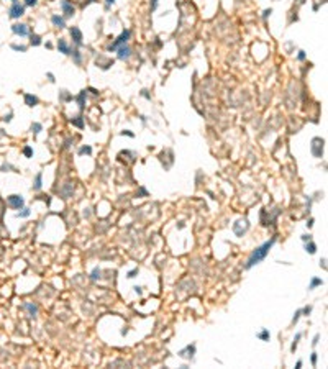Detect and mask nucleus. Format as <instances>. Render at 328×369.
<instances>
[{"label": "nucleus", "instance_id": "obj_1", "mask_svg": "<svg viewBox=\"0 0 328 369\" xmlns=\"http://www.w3.org/2000/svg\"><path fill=\"white\" fill-rule=\"evenodd\" d=\"M276 243V238H271L269 241H266V243H262L261 246H257L256 249H254L253 253L249 254L248 258V262H246V269H251L254 264H259V262L264 259V258L267 256V253H269V249L274 246Z\"/></svg>", "mask_w": 328, "mask_h": 369}, {"label": "nucleus", "instance_id": "obj_2", "mask_svg": "<svg viewBox=\"0 0 328 369\" xmlns=\"http://www.w3.org/2000/svg\"><path fill=\"white\" fill-rule=\"evenodd\" d=\"M312 154L315 158H322V154H323V140L322 138H313V141H312Z\"/></svg>", "mask_w": 328, "mask_h": 369}, {"label": "nucleus", "instance_id": "obj_3", "mask_svg": "<svg viewBox=\"0 0 328 369\" xmlns=\"http://www.w3.org/2000/svg\"><path fill=\"white\" fill-rule=\"evenodd\" d=\"M7 202H8V205L12 208H15V210H20V208L25 207V200H23L21 195H8Z\"/></svg>", "mask_w": 328, "mask_h": 369}, {"label": "nucleus", "instance_id": "obj_4", "mask_svg": "<svg viewBox=\"0 0 328 369\" xmlns=\"http://www.w3.org/2000/svg\"><path fill=\"white\" fill-rule=\"evenodd\" d=\"M23 13H25V5L18 4V2H13V5L8 10V17L10 18H20Z\"/></svg>", "mask_w": 328, "mask_h": 369}, {"label": "nucleus", "instance_id": "obj_5", "mask_svg": "<svg viewBox=\"0 0 328 369\" xmlns=\"http://www.w3.org/2000/svg\"><path fill=\"white\" fill-rule=\"evenodd\" d=\"M130 35H131V33H130V30H123V33H121L120 36L116 38V40H115V43H113V44L110 46V51H112V49H115V48H118V46H121V44H125V43L128 41Z\"/></svg>", "mask_w": 328, "mask_h": 369}, {"label": "nucleus", "instance_id": "obj_6", "mask_svg": "<svg viewBox=\"0 0 328 369\" xmlns=\"http://www.w3.org/2000/svg\"><path fill=\"white\" fill-rule=\"evenodd\" d=\"M194 353H195V344H187L186 348L181 349L177 354L181 358H186V359H192V358H194Z\"/></svg>", "mask_w": 328, "mask_h": 369}, {"label": "nucleus", "instance_id": "obj_7", "mask_svg": "<svg viewBox=\"0 0 328 369\" xmlns=\"http://www.w3.org/2000/svg\"><path fill=\"white\" fill-rule=\"evenodd\" d=\"M115 49H118V59H121V61H125V59L130 58V54H131V49H130V46L125 43V44L118 46V48H115Z\"/></svg>", "mask_w": 328, "mask_h": 369}, {"label": "nucleus", "instance_id": "obj_8", "mask_svg": "<svg viewBox=\"0 0 328 369\" xmlns=\"http://www.w3.org/2000/svg\"><path fill=\"white\" fill-rule=\"evenodd\" d=\"M12 31L15 35H20V36H28V26L23 25V23H15V25H12Z\"/></svg>", "mask_w": 328, "mask_h": 369}, {"label": "nucleus", "instance_id": "obj_9", "mask_svg": "<svg viewBox=\"0 0 328 369\" xmlns=\"http://www.w3.org/2000/svg\"><path fill=\"white\" fill-rule=\"evenodd\" d=\"M69 31H71V36H72V40H74L75 44H79V46L82 44V33H80V30L77 28V26H72Z\"/></svg>", "mask_w": 328, "mask_h": 369}, {"label": "nucleus", "instance_id": "obj_10", "mask_svg": "<svg viewBox=\"0 0 328 369\" xmlns=\"http://www.w3.org/2000/svg\"><path fill=\"white\" fill-rule=\"evenodd\" d=\"M61 7H62V10H64V13H66V17H72V15H74V7L69 4V0H62Z\"/></svg>", "mask_w": 328, "mask_h": 369}, {"label": "nucleus", "instance_id": "obj_11", "mask_svg": "<svg viewBox=\"0 0 328 369\" xmlns=\"http://www.w3.org/2000/svg\"><path fill=\"white\" fill-rule=\"evenodd\" d=\"M51 21H53V25L58 26V28H64V26H66V21H64V18L59 17V15H53V17H51Z\"/></svg>", "mask_w": 328, "mask_h": 369}, {"label": "nucleus", "instance_id": "obj_12", "mask_svg": "<svg viewBox=\"0 0 328 369\" xmlns=\"http://www.w3.org/2000/svg\"><path fill=\"white\" fill-rule=\"evenodd\" d=\"M25 104L28 107H35V105H38V97L31 95V94H25Z\"/></svg>", "mask_w": 328, "mask_h": 369}, {"label": "nucleus", "instance_id": "obj_13", "mask_svg": "<svg viewBox=\"0 0 328 369\" xmlns=\"http://www.w3.org/2000/svg\"><path fill=\"white\" fill-rule=\"evenodd\" d=\"M41 187H43V174H41V172H38L36 177H35L33 189H35V190H41Z\"/></svg>", "mask_w": 328, "mask_h": 369}, {"label": "nucleus", "instance_id": "obj_14", "mask_svg": "<svg viewBox=\"0 0 328 369\" xmlns=\"http://www.w3.org/2000/svg\"><path fill=\"white\" fill-rule=\"evenodd\" d=\"M25 308L30 312V317H36V315H38V305H35V303L26 302V303H25Z\"/></svg>", "mask_w": 328, "mask_h": 369}, {"label": "nucleus", "instance_id": "obj_15", "mask_svg": "<svg viewBox=\"0 0 328 369\" xmlns=\"http://www.w3.org/2000/svg\"><path fill=\"white\" fill-rule=\"evenodd\" d=\"M58 48H59V51H61V53L71 54V49H69V46H67V43L64 41V40H59V41H58Z\"/></svg>", "mask_w": 328, "mask_h": 369}, {"label": "nucleus", "instance_id": "obj_16", "mask_svg": "<svg viewBox=\"0 0 328 369\" xmlns=\"http://www.w3.org/2000/svg\"><path fill=\"white\" fill-rule=\"evenodd\" d=\"M305 251H307V253H310V254H315L317 253V246H315V243H313V241H308L307 245H305Z\"/></svg>", "mask_w": 328, "mask_h": 369}, {"label": "nucleus", "instance_id": "obj_17", "mask_svg": "<svg viewBox=\"0 0 328 369\" xmlns=\"http://www.w3.org/2000/svg\"><path fill=\"white\" fill-rule=\"evenodd\" d=\"M322 284H323V281H322V279H318V277H313L312 279V282H310V286H308V289H315L317 286H322Z\"/></svg>", "mask_w": 328, "mask_h": 369}, {"label": "nucleus", "instance_id": "obj_18", "mask_svg": "<svg viewBox=\"0 0 328 369\" xmlns=\"http://www.w3.org/2000/svg\"><path fill=\"white\" fill-rule=\"evenodd\" d=\"M269 336H271V335H269V332H267V330H262L261 333H257V338H261L262 341H267V340H269Z\"/></svg>", "mask_w": 328, "mask_h": 369}, {"label": "nucleus", "instance_id": "obj_19", "mask_svg": "<svg viewBox=\"0 0 328 369\" xmlns=\"http://www.w3.org/2000/svg\"><path fill=\"white\" fill-rule=\"evenodd\" d=\"M41 130H43V125L41 123H33V125H31V131H33L35 135H38Z\"/></svg>", "mask_w": 328, "mask_h": 369}, {"label": "nucleus", "instance_id": "obj_20", "mask_svg": "<svg viewBox=\"0 0 328 369\" xmlns=\"http://www.w3.org/2000/svg\"><path fill=\"white\" fill-rule=\"evenodd\" d=\"M85 95H87V94H85V90H82L79 94V97H77V102H79V107L80 108H84V99H85Z\"/></svg>", "mask_w": 328, "mask_h": 369}, {"label": "nucleus", "instance_id": "obj_21", "mask_svg": "<svg viewBox=\"0 0 328 369\" xmlns=\"http://www.w3.org/2000/svg\"><path fill=\"white\" fill-rule=\"evenodd\" d=\"M21 210H23V212H18V213H17L18 218H25V217H30V213H31V212H30V208H21Z\"/></svg>", "mask_w": 328, "mask_h": 369}, {"label": "nucleus", "instance_id": "obj_22", "mask_svg": "<svg viewBox=\"0 0 328 369\" xmlns=\"http://www.w3.org/2000/svg\"><path fill=\"white\" fill-rule=\"evenodd\" d=\"M31 44H33V46H40V44H41V38L38 36V35H31Z\"/></svg>", "mask_w": 328, "mask_h": 369}, {"label": "nucleus", "instance_id": "obj_23", "mask_svg": "<svg viewBox=\"0 0 328 369\" xmlns=\"http://www.w3.org/2000/svg\"><path fill=\"white\" fill-rule=\"evenodd\" d=\"M90 153H92V148H90V146H82V148L79 150V154H80V156H82V154H90Z\"/></svg>", "mask_w": 328, "mask_h": 369}, {"label": "nucleus", "instance_id": "obj_24", "mask_svg": "<svg viewBox=\"0 0 328 369\" xmlns=\"http://www.w3.org/2000/svg\"><path fill=\"white\" fill-rule=\"evenodd\" d=\"M23 154H25L26 158H31V156H33V150H31V146H25V148H23Z\"/></svg>", "mask_w": 328, "mask_h": 369}, {"label": "nucleus", "instance_id": "obj_25", "mask_svg": "<svg viewBox=\"0 0 328 369\" xmlns=\"http://www.w3.org/2000/svg\"><path fill=\"white\" fill-rule=\"evenodd\" d=\"M300 336H302V333H297L295 335V338H294V343H292V351H295V348H297V343H299V340H300Z\"/></svg>", "mask_w": 328, "mask_h": 369}, {"label": "nucleus", "instance_id": "obj_26", "mask_svg": "<svg viewBox=\"0 0 328 369\" xmlns=\"http://www.w3.org/2000/svg\"><path fill=\"white\" fill-rule=\"evenodd\" d=\"M72 56H74V62H75V64H80V53H79V51H72Z\"/></svg>", "mask_w": 328, "mask_h": 369}, {"label": "nucleus", "instance_id": "obj_27", "mask_svg": "<svg viewBox=\"0 0 328 369\" xmlns=\"http://www.w3.org/2000/svg\"><path fill=\"white\" fill-rule=\"evenodd\" d=\"M71 121H72V125H75V126H79V128H82V126H84V123H82V118H80V116H77L75 120H71Z\"/></svg>", "mask_w": 328, "mask_h": 369}, {"label": "nucleus", "instance_id": "obj_28", "mask_svg": "<svg viewBox=\"0 0 328 369\" xmlns=\"http://www.w3.org/2000/svg\"><path fill=\"white\" fill-rule=\"evenodd\" d=\"M90 277L94 279V281H95V279H99L100 277V269L99 267H95V269L92 271V274H90Z\"/></svg>", "mask_w": 328, "mask_h": 369}, {"label": "nucleus", "instance_id": "obj_29", "mask_svg": "<svg viewBox=\"0 0 328 369\" xmlns=\"http://www.w3.org/2000/svg\"><path fill=\"white\" fill-rule=\"evenodd\" d=\"M12 49H15V51H21V53H25V51H26V46H18V44H12Z\"/></svg>", "mask_w": 328, "mask_h": 369}, {"label": "nucleus", "instance_id": "obj_30", "mask_svg": "<svg viewBox=\"0 0 328 369\" xmlns=\"http://www.w3.org/2000/svg\"><path fill=\"white\" fill-rule=\"evenodd\" d=\"M302 315V310H297L295 312V315H294V318H292V323H295V322H297V320H299V317Z\"/></svg>", "mask_w": 328, "mask_h": 369}, {"label": "nucleus", "instance_id": "obj_31", "mask_svg": "<svg viewBox=\"0 0 328 369\" xmlns=\"http://www.w3.org/2000/svg\"><path fill=\"white\" fill-rule=\"evenodd\" d=\"M36 4H38V0H25V5H28V7H35Z\"/></svg>", "mask_w": 328, "mask_h": 369}, {"label": "nucleus", "instance_id": "obj_32", "mask_svg": "<svg viewBox=\"0 0 328 369\" xmlns=\"http://www.w3.org/2000/svg\"><path fill=\"white\" fill-rule=\"evenodd\" d=\"M297 59H299V61H303V59H305V53H303V51H299V56H297Z\"/></svg>", "mask_w": 328, "mask_h": 369}, {"label": "nucleus", "instance_id": "obj_33", "mask_svg": "<svg viewBox=\"0 0 328 369\" xmlns=\"http://www.w3.org/2000/svg\"><path fill=\"white\" fill-rule=\"evenodd\" d=\"M136 272H138V269L130 271V272H128V277H130V279H133V277H135V274H136Z\"/></svg>", "mask_w": 328, "mask_h": 369}, {"label": "nucleus", "instance_id": "obj_34", "mask_svg": "<svg viewBox=\"0 0 328 369\" xmlns=\"http://www.w3.org/2000/svg\"><path fill=\"white\" fill-rule=\"evenodd\" d=\"M310 312H312V307H305V308H303V310H302V313H305V315H308Z\"/></svg>", "mask_w": 328, "mask_h": 369}, {"label": "nucleus", "instance_id": "obj_35", "mask_svg": "<svg viewBox=\"0 0 328 369\" xmlns=\"http://www.w3.org/2000/svg\"><path fill=\"white\" fill-rule=\"evenodd\" d=\"M312 364H313V366L317 364V353H313V354H312Z\"/></svg>", "mask_w": 328, "mask_h": 369}, {"label": "nucleus", "instance_id": "obj_36", "mask_svg": "<svg viewBox=\"0 0 328 369\" xmlns=\"http://www.w3.org/2000/svg\"><path fill=\"white\" fill-rule=\"evenodd\" d=\"M318 340H320V335H315V338H313V341H312V344L315 346V344L318 343Z\"/></svg>", "mask_w": 328, "mask_h": 369}, {"label": "nucleus", "instance_id": "obj_37", "mask_svg": "<svg viewBox=\"0 0 328 369\" xmlns=\"http://www.w3.org/2000/svg\"><path fill=\"white\" fill-rule=\"evenodd\" d=\"M156 7H158V0H153V5H151V8H156Z\"/></svg>", "mask_w": 328, "mask_h": 369}, {"label": "nucleus", "instance_id": "obj_38", "mask_svg": "<svg viewBox=\"0 0 328 369\" xmlns=\"http://www.w3.org/2000/svg\"><path fill=\"white\" fill-rule=\"evenodd\" d=\"M4 120H5V121H10V120H12V115H7V116L4 118Z\"/></svg>", "mask_w": 328, "mask_h": 369}, {"label": "nucleus", "instance_id": "obj_39", "mask_svg": "<svg viewBox=\"0 0 328 369\" xmlns=\"http://www.w3.org/2000/svg\"><path fill=\"white\" fill-rule=\"evenodd\" d=\"M113 4H115V0H107V7L108 5H113Z\"/></svg>", "mask_w": 328, "mask_h": 369}, {"label": "nucleus", "instance_id": "obj_40", "mask_svg": "<svg viewBox=\"0 0 328 369\" xmlns=\"http://www.w3.org/2000/svg\"><path fill=\"white\" fill-rule=\"evenodd\" d=\"M48 77H49L51 82H54V75H53V74H48Z\"/></svg>", "mask_w": 328, "mask_h": 369}, {"label": "nucleus", "instance_id": "obj_41", "mask_svg": "<svg viewBox=\"0 0 328 369\" xmlns=\"http://www.w3.org/2000/svg\"><path fill=\"white\" fill-rule=\"evenodd\" d=\"M13 2H17V0H13Z\"/></svg>", "mask_w": 328, "mask_h": 369}]
</instances>
